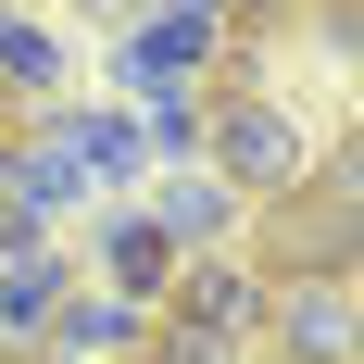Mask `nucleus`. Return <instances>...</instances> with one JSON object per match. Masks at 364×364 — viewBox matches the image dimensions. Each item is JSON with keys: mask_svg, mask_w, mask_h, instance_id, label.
<instances>
[{"mask_svg": "<svg viewBox=\"0 0 364 364\" xmlns=\"http://www.w3.org/2000/svg\"><path fill=\"white\" fill-rule=\"evenodd\" d=\"M201 164H214L239 201H301V176H314V126H301L277 88L226 75L214 101H201Z\"/></svg>", "mask_w": 364, "mask_h": 364, "instance_id": "1", "label": "nucleus"}, {"mask_svg": "<svg viewBox=\"0 0 364 364\" xmlns=\"http://www.w3.org/2000/svg\"><path fill=\"white\" fill-rule=\"evenodd\" d=\"M264 352L277 364H352V277H264Z\"/></svg>", "mask_w": 364, "mask_h": 364, "instance_id": "2", "label": "nucleus"}, {"mask_svg": "<svg viewBox=\"0 0 364 364\" xmlns=\"http://www.w3.org/2000/svg\"><path fill=\"white\" fill-rule=\"evenodd\" d=\"M151 314H164V327H201V339H252V327H264V277L226 264V252H188Z\"/></svg>", "mask_w": 364, "mask_h": 364, "instance_id": "3", "label": "nucleus"}, {"mask_svg": "<svg viewBox=\"0 0 364 364\" xmlns=\"http://www.w3.org/2000/svg\"><path fill=\"white\" fill-rule=\"evenodd\" d=\"M26 139H50L75 176H101V188H126V176L151 164V139H139L126 101H101V113H63V101H50V113H26Z\"/></svg>", "mask_w": 364, "mask_h": 364, "instance_id": "4", "label": "nucleus"}, {"mask_svg": "<svg viewBox=\"0 0 364 364\" xmlns=\"http://www.w3.org/2000/svg\"><path fill=\"white\" fill-rule=\"evenodd\" d=\"M50 352H75V364H139V352H151V301L63 289V314H50Z\"/></svg>", "mask_w": 364, "mask_h": 364, "instance_id": "5", "label": "nucleus"}, {"mask_svg": "<svg viewBox=\"0 0 364 364\" xmlns=\"http://www.w3.org/2000/svg\"><path fill=\"white\" fill-rule=\"evenodd\" d=\"M151 226H164V252H226V226H239V188L214 176V164H176L164 176V201H151Z\"/></svg>", "mask_w": 364, "mask_h": 364, "instance_id": "6", "label": "nucleus"}, {"mask_svg": "<svg viewBox=\"0 0 364 364\" xmlns=\"http://www.w3.org/2000/svg\"><path fill=\"white\" fill-rule=\"evenodd\" d=\"M352 264H364V214H339V201L301 188L277 214V277H352Z\"/></svg>", "mask_w": 364, "mask_h": 364, "instance_id": "7", "label": "nucleus"}, {"mask_svg": "<svg viewBox=\"0 0 364 364\" xmlns=\"http://www.w3.org/2000/svg\"><path fill=\"white\" fill-rule=\"evenodd\" d=\"M88 264L113 277V301H164V277H176V252H164L151 214H101L88 226Z\"/></svg>", "mask_w": 364, "mask_h": 364, "instance_id": "8", "label": "nucleus"}, {"mask_svg": "<svg viewBox=\"0 0 364 364\" xmlns=\"http://www.w3.org/2000/svg\"><path fill=\"white\" fill-rule=\"evenodd\" d=\"M0 101H13V113H50V101H63V38L38 26V13H13V0H0Z\"/></svg>", "mask_w": 364, "mask_h": 364, "instance_id": "9", "label": "nucleus"}, {"mask_svg": "<svg viewBox=\"0 0 364 364\" xmlns=\"http://www.w3.org/2000/svg\"><path fill=\"white\" fill-rule=\"evenodd\" d=\"M75 188H88V176H75V164H63V151H50V139H13V201H26V214H38V226L63 214Z\"/></svg>", "mask_w": 364, "mask_h": 364, "instance_id": "10", "label": "nucleus"}, {"mask_svg": "<svg viewBox=\"0 0 364 364\" xmlns=\"http://www.w3.org/2000/svg\"><path fill=\"white\" fill-rule=\"evenodd\" d=\"M151 364H239V339H201V327H164L151 314Z\"/></svg>", "mask_w": 364, "mask_h": 364, "instance_id": "11", "label": "nucleus"}, {"mask_svg": "<svg viewBox=\"0 0 364 364\" xmlns=\"http://www.w3.org/2000/svg\"><path fill=\"white\" fill-rule=\"evenodd\" d=\"M88 13H126V26H139V0H88Z\"/></svg>", "mask_w": 364, "mask_h": 364, "instance_id": "12", "label": "nucleus"}, {"mask_svg": "<svg viewBox=\"0 0 364 364\" xmlns=\"http://www.w3.org/2000/svg\"><path fill=\"white\" fill-rule=\"evenodd\" d=\"M13 13H26V0H13Z\"/></svg>", "mask_w": 364, "mask_h": 364, "instance_id": "13", "label": "nucleus"}]
</instances>
